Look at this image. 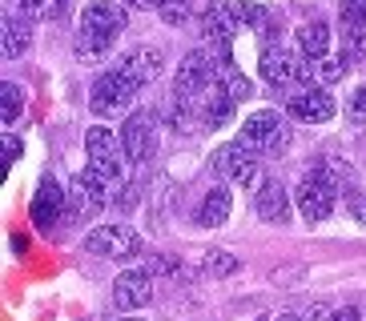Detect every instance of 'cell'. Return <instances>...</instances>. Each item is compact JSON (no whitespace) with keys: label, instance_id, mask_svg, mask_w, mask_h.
<instances>
[{"label":"cell","instance_id":"cell-25","mask_svg":"<svg viewBox=\"0 0 366 321\" xmlns=\"http://www.w3.org/2000/svg\"><path fill=\"white\" fill-rule=\"evenodd\" d=\"M234 21H237V29H266L269 9L266 4H254V0H242V4H234Z\"/></svg>","mask_w":366,"mask_h":321},{"label":"cell","instance_id":"cell-11","mask_svg":"<svg viewBox=\"0 0 366 321\" xmlns=\"http://www.w3.org/2000/svg\"><path fill=\"white\" fill-rule=\"evenodd\" d=\"M121 141H125L129 165H145L153 157V145H157V117L153 113H133L121 128Z\"/></svg>","mask_w":366,"mask_h":321},{"label":"cell","instance_id":"cell-29","mask_svg":"<svg viewBox=\"0 0 366 321\" xmlns=\"http://www.w3.org/2000/svg\"><path fill=\"white\" fill-rule=\"evenodd\" d=\"M157 12H162V21H165V24H182L185 16H189V0H165Z\"/></svg>","mask_w":366,"mask_h":321},{"label":"cell","instance_id":"cell-16","mask_svg":"<svg viewBox=\"0 0 366 321\" xmlns=\"http://www.w3.org/2000/svg\"><path fill=\"white\" fill-rule=\"evenodd\" d=\"M234 108H237V101L226 93V85H214L197 96V121L205 128H226L234 121Z\"/></svg>","mask_w":366,"mask_h":321},{"label":"cell","instance_id":"cell-18","mask_svg":"<svg viewBox=\"0 0 366 321\" xmlns=\"http://www.w3.org/2000/svg\"><path fill=\"white\" fill-rule=\"evenodd\" d=\"M229 209H234V197H229L226 185H209V193L202 197V209H197V225L205 229H217V225L229 221Z\"/></svg>","mask_w":366,"mask_h":321},{"label":"cell","instance_id":"cell-13","mask_svg":"<svg viewBox=\"0 0 366 321\" xmlns=\"http://www.w3.org/2000/svg\"><path fill=\"white\" fill-rule=\"evenodd\" d=\"M65 205H69V193H61V185L53 177H44L33 193V205H29V217H33L36 229H49L65 217Z\"/></svg>","mask_w":366,"mask_h":321},{"label":"cell","instance_id":"cell-21","mask_svg":"<svg viewBox=\"0 0 366 321\" xmlns=\"http://www.w3.org/2000/svg\"><path fill=\"white\" fill-rule=\"evenodd\" d=\"M350 73V56H322V61H314V85H338L342 76Z\"/></svg>","mask_w":366,"mask_h":321},{"label":"cell","instance_id":"cell-9","mask_svg":"<svg viewBox=\"0 0 366 321\" xmlns=\"http://www.w3.org/2000/svg\"><path fill=\"white\" fill-rule=\"evenodd\" d=\"M133 96H137V88L113 68V73H101L97 81H93V88H89V108H93L97 117H113V113H121V108L129 105Z\"/></svg>","mask_w":366,"mask_h":321},{"label":"cell","instance_id":"cell-35","mask_svg":"<svg viewBox=\"0 0 366 321\" xmlns=\"http://www.w3.org/2000/svg\"><path fill=\"white\" fill-rule=\"evenodd\" d=\"M129 321H137V317H129Z\"/></svg>","mask_w":366,"mask_h":321},{"label":"cell","instance_id":"cell-4","mask_svg":"<svg viewBox=\"0 0 366 321\" xmlns=\"http://www.w3.org/2000/svg\"><path fill=\"white\" fill-rule=\"evenodd\" d=\"M217 85V56L209 49H194V53H185V61L177 64V76H173V96L177 101H194L205 93V88Z\"/></svg>","mask_w":366,"mask_h":321},{"label":"cell","instance_id":"cell-19","mask_svg":"<svg viewBox=\"0 0 366 321\" xmlns=\"http://www.w3.org/2000/svg\"><path fill=\"white\" fill-rule=\"evenodd\" d=\"M298 53L306 61H322L330 56V24L326 21H310L298 29Z\"/></svg>","mask_w":366,"mask_h":321},{"label":"cell","instance_id":"cell-14","mask_svg":"<svg viewBox=\"0 0 366 321\" xmlns=\"http://www.w3.org/2000/svg\"><path fill=\"white\" fill-rule=\"evenodd\" d=\"M153 297V273L149 269H125L113 281V305L117 310H141Z\"/></svg>","mask_w":366,"mask_h":321},{"label":"cell","instance_id":"cell-27","mask_svg":"<svg viewBox=\"0 0 366 321\" xmlns=\"http://www.w3.org/2000/svg\"><path fill=\"white\" fill-rule=\"evenodd\" d=\"M342 44L350 61H362L366 56V24H342Z\"/></svg>","mask_w":366,"mask_h":321},{"label":"cell","instance_id":"cell-24","mask_svg":"<svg viewBox=\"0 0 366 321\" xmlns=\"http://www.w3.org/2000/svg\"><path fill=\"white\" fill-rule=\"evenodd\" d=\"M69 0H21V16L29 21H56V16H65Z\"/></svg>","mask_w":366,"mask_h":321},{"label":"cell","instance_id":"cell-26","mask_svg":"<svg viewBox=\"0 0 366 321\" xmlns=\"http://www.w3.org/2000/svg\"><path fill=\"white\" fill-rule=\"evenodd\" d=\"M202 265H205L209 277H229V273H237V257L229 253V249H209Z\"/></svg>","mask_w":366,"mask_h":321},{"label":"cell","instance_id":"cell-32","mask_svg":"<svg viewBox=\"0 0 366 321\" xmlns=\"http://www.w3.org/2000/svg\"><path fill=\"white\" fill-rule=\"evenodd\" d=\"M16 157H21V141L12 137V133H4V165H12Z\"/></svg>","mask_w":366,"mask_h":321},{"label":"cell","instance_id":"cell-3","mask_svg":"<svg viewBox=\"0 0 366 321\" xmlns=\"http://www.w3.org/2000/svg\"><path fill=\"white\" fill-rule=\"evenodd\" d=\"M258 73L262 81H266L269 88H310L314 85V61H306V56H294L286 53V49H262V61H258Z\"/></svg>","mask_w":366,"mask_h":321},{"label":"cell","instance_id":"cell-30","mask_svg":"<svg viewBox=\"0 0 366 321\" xmlns=\"http://www.w3.org/2000/svg\"><path fill=\"white\" fill-rule=\"evenodd\" d=\"M346 201H350V213H355V221L366 229V193H358V189H355L350 197H346Z\"/></svg>","mask_w":366,"mask_h":321},{"label":"cell","instance_id":"cell-6","mask_svg":"<svg viewBox=\"0 0 366 321\" xmlns=\"http://www.w3.org/2000/svg\"><path fill=\"white\" fill-rule=\"evenodd\" d=\"M81 249L93 257H113V261H125V257H137L141 253V237L133 233L129 225H97L89 229Z\"/></svg>","mask_w":366,"mask_h":321},{"label":"cell","instance_id":"cell-2","mask_svg":"<svg viewBox=\"0 0 366 321\" xmlns=\"http://www.w3.org/2000/svg\"><path fill=\"white\" fill-rule=\"evenodd\" d=\"M85 153H89V169L97 173L109 189L113 193L125 189V165H129V153H125L121 133H113V128H105V125H93L85 133Z\"/></svg>","mask_w":366,"mask_h":321},{"label":"cell","instance_id":"cell-20","mask_svg":"<svg viewBox=\"0 0 366 321\" xmlns=\"http://www.w3.org/2000/svg\"><path fill=\"white\" fill-rule=\"evenodd\" d=\"M0 44H4V61H16V56L29 53V44H33V32H29V16H4L0 24Z\"/></svg>","mask_w":366,"mask_h":321},{"label":"cell","instance_id":"cell-5","mask_svg":"<svg viewBox=\"0 0 366 321\" xmlns=\"http://www.w3.org/2000/svg\"><path fill=\"white\" fill-rule=\"evenodd\" d=\"M298 213L306 217V221H326V217L334 213V201H338V185H334V177L318 165V169H310L306 177L298 181Z\"/></svg>","mask_w":366,"mask_h":321},{"label":"cell","instance_id":"cell-15","mask_svg":"<svg viewBox=\"0 0 366 321\" xmlns=\"http://www.w3.org/2000/svg\"><path fill=\"white\" fill-rule=\"evenodd\" d=\"M162 61H165L162 49H133V53H125L117 64H113V68H117V73L141 93L149 81H157V73H162Z\"/></svg>","mask_w":366,"mask_h":321},{"label":"cell","instance_id":"cell-17","mask_svg":"<svg viewBox=\"0 0 366 321\" xmlns=\"http://www.w3.org/2000/svg\"><path fill=\"white\" fill-rule=\"evenodd\" d=\"M254 209H258L262 221L286 225V221H290V193L282 189L278 181H262L258 193H254Z\"/></svg>","mask_w":366,"mask_h":321},{"label":"cell","instance_id":"cell-28","mask_svg":"<svg viewBox=\"0 0 366 321\" xmlns=\"http://www.w3.org/2000/svg\"><path fill=\"white\" fill-rule=\"evenodd\" d=\"M346 121L350 125H366V85H358L355 93L346 96Z\"/></svg>","mask_w":366,"mask_h":321},{"label":"cell","instance_id":"cell-1","mask_svg":"<svg viewBox=\"0 0 366 321\" xmlns=\"http://www.w3.org/2000/svg\"><path fill=\"white\" fill-rule=\"evenodd\" d=\"M121 32H125V9H121V0H93L85 4L81 12V21H76V36H73V49L76 56H85V61H97L113 49Z\"/></svg>","mask_w":366,"mask_h":321},{"label":"cell","instance_id":"cell-10","mask_svg":"<svg viewBox=\"0 0 366 321\" xmlns=\"http://www.w3.org/2000/svg\"><path fill=\"white\" fill-rule=\"evenodd\" d=\"M214 169L226 177L229 185H254L258 181V153L249 149V145H242V141H234V145H222V149L214 153Z\"/></svg>","mask_w":366,"mask_h":321},{"label":"cell","instance_id":"cell-23","mask_svg":"<svg viewBox=\"0 0 366 321\" xmlns=\"http://www.w3.org/2000/svg\"><path fill=\"white\" fill-rule=\"evenodd\" d=\"M21 108H24V88L12 85V81H4V88H0V121H4V128L16 125Z\"/></svg>","mask_w":366,"mask_h":321},{"label":"cell","instance_id":"cell-12","mask_svg":"<svg viewBox=\"0 0 366 321\" xmlns=\"http://www.w3.org/2000/svg\"><path fill=\"white\" fill-rule=\"evenodd\" d=\"M334 96L326 85H310V88H298L290 96V117L294 121H306V125H318V121H330L334 117Z\"/></svg>","mask_w":366,"mask_h":321},{"label":"cell","instance_id":"cell-31","mask_svg":"<svg viewBox=\"0 0 366 321\" xmlns=\"http://www.w3.org/2000/svg\"><path fill=\"white\" fill-rule=\"evenodd\" d=\"M326 321H362V313H358L355 305H342V310H330V313H326Z\"/></svg>","mask_w":366,"mask_h":321},{"label":"cell","instance_id":"cell-33","mask_svg":"<svg viewBox=\"0 0 366 321\" xmlns=\"http://www.w3.org/2000/svg\"><path fill=\"white\" fill-rule=\"evenodd\" d=\"M121 4H129V9H162L165 0H121Z\"/></svg>","mask_w":366,"mask_h":321},{"label":"cell","instance_id":"cell-8","mask_svg":"<svg viewBox=\"0 0 366 321\" xmlns=\"http://www.w3.org/2000/svg\"><path fill=\"white\" fill-rule=\"evenodd\" d=\"M202 32H205V49L217 56V64H229L234 53H229V41L237 32V21H234V4H209L202 16Z\"/></svg>","mask_w":366,"mask_h":321},{"label":"cell","instance_id":"cell-34","mask_svg":"<svg viewBox=\"0 0 366 321\" xmlns=\"http://www.w3.org/2000/svg\"><path fill=\"white\" fill-rule=\"evenodd\" d=\"M266 321H302V313H278V317H266Z\"/></svg>","mask_w":366,"mask_h":321},{"label":"cell","instance_id":"cell-22","mask_svg":"<svg viewBox=\"0 0 366 321\" xmlns=\"http://www.w3.org/2000/svg\"><path fill=\"white\" fill-rule=\"evenodd\" d=\"M217 85H226V93L234 96L237 105H242V101H249V96H254V85H249L246 76L237 73L234 68V61L229 64H217Z\"/></svg>","mask_w":366,"mask_h":321},{"label":"cell","instance_id":"cell-7","mask_svg":"<svg viewBox=\"0 0 366 321\" xmlns=\"http://www.w3.org/2000/svg\"><path fill=\"white\" fill-rule=\"evenodd\" d=\"M242 145H249L254 153H274L286 145V121H282L278 108H258L254 117L242 125Z\"/></svg>","mask_w":366,"mask_h":321}]
</instances>
